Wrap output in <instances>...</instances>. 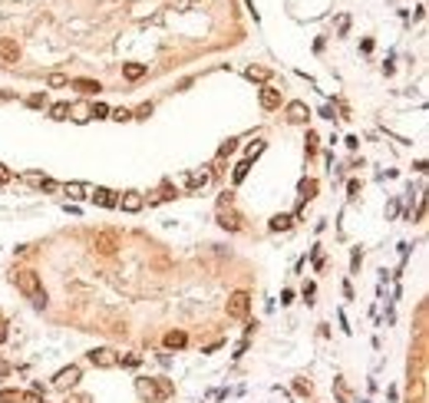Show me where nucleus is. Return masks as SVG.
<instances>
[{
  "label": "nucleus",
  "instance_id": "423d86ee",
  "mask_svg": "<svg viewBox=\"0 0 429 403\" xmlns=\"http://www.w3.org/2000/svg\"><path fill=\"white\" fill-rule=\"evenodd\" d=\"M20 60V43L13 37H0V63L3 66H13Z\"/></svg>",
  "mask_w": 429,
  "mask_h": 403
},
{
  "label": "nucleus",
  "instance_id": "c756f323",
  "mask_svg": "<svg viewBox=\"0 0 429 403\" xmlns=\"http://www.w3.org/2000/svg\"><path fill=\"white\" fill-rule=\"evenodd\" d=\"M27 103H30V106H43V103H46V93H33Z\"/></svg>",
  "mask_w": 429,
  "mask_h": 403
},
{
  "label": "nucleus",
  "instance_id": "f8f14e48",
  "mask_svg": "<svg viewBox=\"0 0 429 403\" xmlns=\"http://www.w3.org/2000/svg\"><path fill=\"white\" fill-rule=\"evenodd\" d=\"M261 106L264 109H277L281 106V93L274 86H261Z\"/></svg>",
  "mask_w": 429,
  "mask_h": 403
},
{
  "label": "nucleus",
  "instance_id": "f704fd0d",
  "mask_svg": "<svg viewBox=\"0 0 429 403\" xmlns=\"http://www.w3.org/2000/svg\"><path fill=\"white\" fill-rule=\"evenodd\" d=\"M3 182H10V169H7V165H0V185H3Z\"/></svg>",
  "mask_w": 429,
  "mask_h": 403
},
{
  "label": "nucleus",
  "instance_id": "f257e3e1",
  "mask_svg": "<svg viewBox=\"0 0 429 403\" xmlns=\"http://www.w3.org/2000/svg\"><path fill=\"white\" fill-rule=\"evenodd\" d=\"M17 288H20L36 307H46V291H43V284H40V274H36V271H17Z\"/></svg>",
  "mask_w": 429,
  "mask_h": 403
},
{
  "label": "nucleus",
  "instance_id": "473e14b6",
  "mask_svg": "<svg viewBox=\"0 0 429 403\" xmlns=\"http://www.w3.org/2000/svg\"><path fill=\"white\" fill-rule=\"evenodd\" d=\"M347 192H350V198H357V192H360V182H357V179H350V182H347Z\"/></svg>",
  "mask_w": 429,
  "mask_h": 403
},
{
  "label": "nucleus",
  "instance_id": "f3484780",
  "mask_svg": "<svg viewBox=\"0 0 429 403\" xmlns=\"http://www.w3.org/2000/svg\"><path fill=\"white\" fill-rule=\"evenodd\" d=\"M291 221H294L291 215H274L271 221H267V228H271V231H287V228H291Z\"/></svg>",
  "mask_w": 429,
  "mask_h": 403
},
{
  "label": "nucleus",
  "instance_id": "72a5a7b5",
  "mask_svg": "<svg viewBox=\"0 0 429 403\" xmlns=\"http://www.w3.org/2000/svg\"><path fill=\"white\" fill-rule=\"evenodd\" d=\"M228 152H234V139H228V142L218 149V155H228Z\"/></svg>",
  "mask_w": 429,
  "mask_h": 403
},
{
  "label": "nucleus",
  "instance_id": "dca6fc26",
  "mask_svg": "<svg viewBox=\"0 0 429 403\" xmlns=\"http://www.w3.org/2000/svg\"><path fill=\"white\" fill-rule=\"evenodd\" d=\"M185 344H188V337L182 334V330H168V334H165V347L175 350V347H185Z\"/></svg>",
  "mask_w": 429,
  "mask_h": 403
},
{
  "label": "nucleus",
  "instance_id": "1a4fd4ad",
  "mask_svg": "<svg viewBox=\"0 0 429 403\" xmlns=\"http://www.w3.org/2000/svg\"><path fill=\"white\" fill-rule=\"evenodd\" d=\"M93 202L96 205H102V208H112V205H119V198H116V192H109V188H93Z\"/></svg>",
  "mask_w": 429,
  "mask_h": 403
},
{
  "label": "nucleus",
  "instance_id": "f03ea898",
  "mask_svg": "<svg viewBox=\"0 0 429 403\" xmlns=\"http://www.w3.org/2000/svg\"><path fill=\"white\" fill-rule=\"evenodd\" d=\"M135 387H139V393H142L145 400H168L172 390H175L172 380H165V377H159V380H152V377H139Z\"/></svg>",
  "mask_w": 429,
  "mask_h": 403
},
{
  "label": "nucleus",
  "instance_id": "4be33fe9",
  "mask_svg": "<svg viewBox=\"0 0 429 403\" xmlns=\"http://www.w3.org/2000/svg\"><path fill=\"white\" fill-rule=\"evenodd\" d=\"M244 76H248V79H267V70H264V66H251Z\"/></svg>",
  "mask_w": 429,
  "mask_h": 403
},
{
  "label": "nucleus",
  "instance_id": "2eb2a0df",
  "mask_svg": "<svg viewBox=\"0 0 429 403\" xmlns=\"http://www.w3.org/2000/svg\"><path fill=\"white\" fill-rule=\"evenodd\" d=\"M122 76L126 79H142L145 76V63H126L122 66Z\"/></svg>",
  "mask_w": 429,
  "mask_h": 403
},
{
  "label": "nucleus",
  "instance_id": "9b49d317",
  "mask_svg": "<svg viewBox=\"0 0 429 403\" xmlns=\"http://www.w3.org/2000/svg\"><path fill=\"white\" fill-rule=\"evenodd\" d=\"M73 89H79L83 96H99V93H102L99 79H73Z\"/></svg>",
  "mask_w": 429,
  "mask_h": 403
},
{
  "label": "nucleus",
  "instance_id": "ddd939ff",
  "mask_svg": "<svg viewBox=\"0 0 429 403\" xmlns=\"http://www.w3.org/2000/svg\"><path fill=\"white\" fill-rule=\"evenodd\" d=\"M119 205H122V212H139V208H142V195H139V192H126V195L119 198Z\"/></svg>",
  "mask_w": 429,
  "mask_h": 403
},
{
  "label": "nucleus",
  "instance_id": "c85d7f7f",
  "mask_svg": "<svg viewBox=\"0 0 429 403\" xmlns=\"http://www.w3.org/2000/svg\"><path fill=\"white\" fill-rule=\"evenodd\" d=\"M208 182V175L201 172V175H192V182H188V188H198V185H205Z\"/></svg>",
  "mask_w": 429,
  "mask_h": 403
},
{
  "label": "nucleus",
  "instance_id": "39448f33",
  "mask_svg": "<svg viewBox=\"0 0 429 403\" xmlns=\"http://www.w3.org/2000/svg\"><path fill=\"white\" fill-rule=\"evenodd\" d=\"M93 248H96L99 255H116V248H119V235H116V231H96Z\"/></svg>",
  "mask_w": 429,
  "mask_h": 403
},
{
  "label": "nucleus",
  "instance_id": "4468645a",
  "mask_svg": "<svg viewBox=\"0 0 429 403\" xmlns=\"http://www.w3.org/2000/svg\"><path fill=\"white\" fill-rule=\"evenodd\" d=\"M287 119L291 122H304L307 119V106H304V103H291V106H287Z\"/></svg>",
  "mask_w": 429,
  "mask_h": 403
},
{
  "label": "nucleus",
  "instance_id": "7ed1b4c3",
  "mask_svg": "<svg viewBox=\"0 0 429 403\" xmlns=\"http://www.w3.org/2000/svg\"><path fill=\"white\" fill-rule=\"evenodd\" d=\"M225 311H228V317H248V311H251V297L244 294V291H234V294L228 297V304H225Z\"/></svg>",
  "mask_w": 429,
  "mask_h": 403
},
{
  "label": "nucleus",
  "instance_id": "9d476101",
  "mask_svg": "<svg viewBox=\"0 0 429 403\" xmlns=\"http://www.w3.org/2000/svg\"><path fill=\"white\" fill-rule=\"evenodd\" d=\"M63 192L69 198H89V195H93V185H86V182H66Z\"/></svg>",
  "mask_w": 429,
  "mask_h": 403
},
{
  "label": "nucleus",
  "instance_id": "aec40b11",
  "mask_svg": "<svg viewBox=\"0 0 429 403\" xmlns=\"http://www.w3.org/2000/svg\"><path fill=\"white\" fill-rule=\"evenodd\" d=\"M109 119L126 122V119H132V112H129V109H109Z\"/></svg>",
  "mask_w": 429,
  "mask_h": 403
},
{
  "label": "nucleus",
  "instance_id": "393cba45",
  "mask_svg": "<svg viewBox=\"0 0 429 403\" xmlns=\"http://www.w3.org/2000/svg\"><path fill=\"white\" fill-rule=\"evenodd\" d=\"M93 116H96V119H109V106H106V103H96V106H93Z\"/></svg>",
  "mask_w": 429,
  "mask_h": 403
},
{
  "label": "nucleus",
  "instance_id": "bb28decb",
  "mask_svg": "<svg viewBox=\"0 0 429 403\" xmlns=\"http://www.w3.org/2000/svg\"><path fill=\"white\" fill-rule=\"evenodd\" d=\"M20 403H43V397L36 390H30V393H20Z\"/></svg>",
  "mask_w": 429,
  "mask_h": 403
},
{
  "label": "nucleus",
  "instance_id": "5701e85b",
  "mask_svg": "<svg viewBox=\"0 0 429 403\" xmlns=\"http://www.w3.org/2000/svg\"><path fill=\"white\" fill-rule=\"evenodd\" d=\"M66 83H69V79L63 76V73H53V76L46 79V86H53V89H60V86H66Z\"/></svg>",
  "mask_w": 429,
  "mask_h": 403
},
{
  "label": "nucleus",
  "instance_id": "6ab92c4d",
  "mask_svg": "<svg viewBox=\"0 0 429 403\" xmlns=\"http://www.w3.org/2000/svg\"><path fill=\"white\" fill-rule=\"evenodd\" d=\"M66 112H69V103H56L50 109V119H66Z\"/></svg>",
  "mask_w": 429,
  "mask_h": 403
},
{
  "label": "nucleus",
  "instance_id": "cd10ccee",
  "mask_svg": "<svg viewBox=\"0 0 429 403\" xmlns=\"http://www.w3.org/2000/svg\"><path fill=\"white\" fill-rule=\"evenodd\" d=\"M149 116H152V103H142L135 109V119H149Z\"/></svg>",
  "mask_w": 429,
  "mask_h": 403
},
{
  "label": "nucleus",
  "instance_id": "412c9836",
  "mask_svg": "<svg viewBox=\"0 0 429 403\" xmlns=\"http://www.w3.org/2000/svg\"><path fill=\"white\" fill-rule=\"evenodd\" d=\"M248 169H251V162L244 159V162L238 165V169H234V182H244V179H248Z\"/></svg>",
  "mask_w": 429,
  "mask_h": 403
},
{
  "label": "nucleus",
  "instance_id": "6e6552de",
  "mask_svg": "<svg viewBox=\"0 0 429 403\" xmlns=\"http://www.w3.org/2000/svg\"><path fill=\"white\" fill-rule=\"evenodd\" d=\"M23 182L33 185V188H43V192H53V188H56L53 179H46V175H40V172H27V175H23Z\"/></svg>",
  "mask_w": 429,
  "mask_h": 403
},
{
  "label": "nucleus",
  "instance_id": "20e7f679",
  "mask_svg": "<svg viewBox=\"0 0 429 403\" xmlns=\"http://www.w3.org/2000/svg\"><path fill=\"white\" fill-rule=\"evenodd\" d=\"M79 377H83V370H79L76 364H69V367H63V370L53 377V387L56 390H73V387L79 383Z\"/></svg>",
  "mask_w": 429,
  "mask_h": 403
},
{
  "label": "nucleus",
  "instance_id": "b1692460",
  "mask_svg": "<svg viewBox=\"0 0 429 403\" xmlns=\"http://www.w3.org/2000/svg\"><path fill=\"white\" fill-rule=\"evenodd\" d=\"M0 400L3 403H20V390H0Z\"/></svg>",
  "mask_w": 429,
  "mask_h": 403
},
{
  "label": "nucleus",
  "instance_id": "2f4dec72",
  "mask_svg": "<svg viewBox=\"0 0 429 403\" xmlns=\"http://www.w3.org/2000/svg\"><path fill=\"white\" fill-rule=\"evenodd\" d=\"M119 360L126 367H139V364H142V357H135V354H132V357H119Z\"/></svg>",
  "mask_w": 429,
  "mask_h": 403
},
{
  "label": "nucleus",
  "instance_id": "c9c22d12",
  "mask_svg": "<svg viewBox=\"0 0 429 403\" xmlns=\"http://www.w3.org/2000/svg\"><path fill=\"white\" fill-rule=\"evenodd\" d=\"M66 403H89V397H73V400H66Z\"/></svg>",
  "mask_w": 429,
  "mask_h": 403
},
{
  "label": "nucleus",
  "instance_id": "0eeeda50",
  "mask_svg": "<svg viewBox=\"0 0 429 403\" xmlns=\"http://www.w3.org/2000/svg\"><path fill=\"white\" fill-rule=\"evenodd\" d=\"M89 360H93L96 367H116V364H119V354L112 347H93L89 350Z\"/></svg>",
  "mask_w": 429,
  "mask_h": 403
},
{
  "label": "nucleus",
  "instance_id": "a878e982",
  "mask_svg": "<svg viewBox=\"0 0 429 403\" xmlns=\"http://www.w3.org/2000/svg\"><path fill=\"white\" fill-rule=\"evenodd\" d=\"M300 192H304L307 198H314V192H317V182H314V179H307V182H300Z\"/></svg>",
  "mask_w": 429,
  "mask_h": 403
},
{
  "label": "nucleus",
  "instance_id": "a211bd4d",
  "mask_svg": "<svg viewBox=\"0 0 429 403\" xmlns=\"http://www.w3.org/2000/svg\"><path fill=\"white\" fill-rule=\"evenodd\" d=\"M221 225L231 228V231H241V218H238V215H221Z\"/></svg>",
  "mask_w": 429,
  "mask_h": 403
},
{
  "label": "nucleus",
  "instance_id": "7c9ffc66",
  "mask_svg": "<svg viewBox=\"0 0 429 403\" xmlns=\"http://www.w3.org/2000/svg\"><path fill=\"white\" fill-rule=\"evenodd\" d=\"M264 152V142H254V146H248V159H251V155H261Z\"/></svg>",
  "mask_w": 429,
  "mask_h": 403
}]
</instances>
